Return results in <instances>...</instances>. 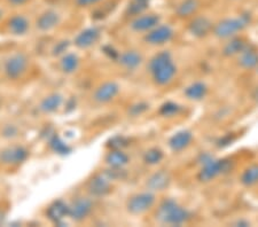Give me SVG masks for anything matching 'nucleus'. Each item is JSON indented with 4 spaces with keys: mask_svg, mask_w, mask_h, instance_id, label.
<instances>
[{
    "mask_svg": "<svg viewBox=\"0 0 258 227\" xmlns=\"http://www.w3.org/2000/svg\"><path fill=\"white\" fill-rule=\"evenodd\" d=\"M149 70H151L153 80L157 85H166L176 76L177 68L171 59L169 52H161L156 54L149 62Z\"/></svg>",
    "mask_w": 258,
    "mask_h": 227,
    "instance_id": "obj_1",
    "label": "nucleus"
},
{
    "mask_svg": "<svg viewBox=\"0 0 258 227\" xmlns=\"http://www.w3.org/2000/svg\"><path fill=\"white\" fill-rule=\"evenodd\" d=\"M190 219V213L187 209L179 205L176 201L165 200L156 211V220L164 225L179 226Z\"/></svg>",
    "mask_w": 258,
    "mask_h": 227,
    "instance_id": "obj_2",
    "label": "nucleus"
},
{
    "mask_svg": "<svg viewBox=\"0 0 258 227\" xmlns=\"http://www.w3.org/2000/svg\"><path fill=\"white\" fill-rule=\"evenodd\" d=\"M202 169L199 173V180L208 183L215 179L216 177L228 172L232 168V161L230 160H216L209 154H202L200 158Z\"/></svg>",
    "mask_w": 258,
    "mask_h": 227,
    "instance_id": "obj_3",
    "label": "nucleus"
},
{
    "mask_svg": "<svg viewBox=\"0 0 258 227\" xmlns=\"http://www.w3.org/2000/svg\"><path fill=\"white\" fill-rule=\"evenodd\" d=\"M250 16L249 14H242L236 18H226L216 24L212 29L214 35L220 39L233 38L238 32L242 31L250 23Z\"/></svg>",
    "mask_w": 258,
    "mask_h": 227,
    "instance_id": "obj_4",
    "label": "nucleus"
},
{
    "mask_svg": "<svg viewBox=\"0 0 258 227\" xmlns=\"http://www.w3.org/2000/svg\"><path fill=\"white\" fill-rule=\"evenodd\" d=\"M154 203H155V195L153 193L146 192L136 194L127 201V211L135 216H138V214L147 212Z\"/></svg>",
    "mask_w": 258,
    "mask_h": 227,
    "instance_id": "obj_5",
    "label": "nucleus"
},
{
    "mask_svg": "<svg viewBox=\"0 0 258 227\" xmlns=\"http://www.w3.org/2000/svg\"><path fill=\"white\" fill-rule=\"evenodd\" d=\"M28 63V57L23 53H18V54L11 56L5 65L7 76L12 80H18V78L22 77L27 71Z\"/></svg>",
    "mask_w": 258,
    "mask_h": 227,
    "instance_id": "obj_6",
    "label": "nucleus"
},
{
    "mask_svg": "<svg viewBox=\"0 0 258 227\" xmlns=\"http://www.w3.org/2000/svg\"><path fill=\"white\" fill-rule=\"evenodd\" d=\"M173 30L169 26H157L146 35L145 40L151 45H163L172 39Z\"/></svg>",
    "mask_w": 258,
    "mask_h": 227,
    "instance_id": "obj_7",
    "label": "nucleus"
},
{
    "mask_svg": "<svg viewBox=\"0 0 258 227\" xmlns=\"http://www.w3.org/2000/svg\"><path fill=\"white\" fill-rule=\"evenodd\" d=\"M92 201L90 199H86V197H80V199H77L69 206V216L74 220H83L92 211Z\"/></svg>",
    "mask_w": 258,
    "mask_h": 227,
    "instance_id": "obj_8",
    "label": "nucleus"
},
{
    "mask_svg": "<svg viewBox=\"0 0 258 227\" xmlns=\"http://www.w3.org/2000/svg\"><path fill=\"white\" fill-rule=\"evenodd\" d=\"M212 29H214V24L207 16H197L190 21L188 26L190 34L194 37H198V38H203V37L208 36L212 31Z\"/></svg>",
    "mask_w": 258,
    "mask_h": 227,
    "instance_id": "obj_9",
    "label": "nucleus"
},
{
    "mask_svg": "<svg viewBox=\"0 0 258 227\" xmlns=\"http://www.w3.org/2000/svg\"><path fill=\"white\" fill-rule=\"evenodd\" d=\"M29 153L26 148L22 146H13L7 148V149L4 150L0 155V160L3 161L4 163L6 164H21L23 163L24 161L28 159Z\"/></svg>",
    "mask_w": 258,
    "mask_h": 227,
    "instance_id": "obj_10",
    "label": "nucleus"
},
{
    "mask_svg": "<svg viewBox=\"0 0 258 227\" xmlns=\"http://www.w3.org/2000/svg\"><path fill=\"white\" fill-rule=\"evenodd\" d=\"M160 16L156 14H141L137 16L136 20L131 24V28L135 31L143 32V31H151L152 29L159 26Z\"/></svg>",
    "mask_w": 258,
    "mask_h": 227,
    "instance_id": "obj_11",
    "label": "nucleus"
},
{
    "mask_svg": "<svg viewBox=\"0 0 258 227\" xmlns=\"http://www.w3.org/2000/svg\"><path fill=\"white\" fill-rule=\"evenodd\" d=\"M119 86L115 82H107L95 91L94 100L100 103L109 102L117 96Z\"/></svg>",
    "mask_w": 258,
    "mask_h": 227,
    "instance_id": "obj_12",
    "label": "nucleus"
},
{
    "mask_svg": "<svg viewBox=\"0 0 258 227\" xmlns=\"http://www.w3.org/2000/svg\"><path fill=\"white\" fill-rule=\"evenodd\" d=\"M193 140V134L192 132L182 130L178 131L177 133H174L171 138L169 140V146L173 152H180L185 149L190 144Z\"/></svg>",
    "mask_w": 258,
    "mask_h": 227,
    "instance_id": "obj_13",
    "label": "nucleus"
},
{
    "mask_svg": "<svg viewBox=\"0 0 258 227\" xmlns=\"http://www.w3.org/2000/svg\"><path fill=\"white\" fill-rule=\"evenodd\" d=\"M100 37V30L97 28H89L83 30L75 39V45L80 48H89L97 43Z\"/></svg>",
    "mask_w": 258,
    "mask_h": 227,
    "instance_id": "obj_14",
    "label": "nucleus"
},
{
    "mask_svg": "<svg viewBox=\"0 0 258 227\" xmlns=\"http://www.w3.org/2000/svg\"><path fill=\"white\" fill-rule=\"evenodd\" d=\"M170 183H171V177L169 173L161 170L149 177L147 180V187L151 191H164L165 188L169 187Z\"/></svg>",
    "mask_w": 258,
    "mask_h": 227,
    "instance_id": "obj_15",
    "label": "nucleus"
},
{
    "mask_svg": "<svg viewBox=\"0 0 258 227\" xmlns=\"http://www.w3.org/2000/svg\"><path fill=\"white\" fill-rule=\"evenodd\" d=\"M89 192L94 196H105L110 192L109 178L102 175L95 176L89 183Z\"/></svg>",
    "mask_w": 258,
    "mask_h": 227,
    "instance_id": "obj_16",
    "label": "nucleus"
},
{
    "mask_svg": "<svg viewBox=\"0 0 258 227\" xmlns=\"http://www.w3.org/2000/svg\"><path fill=\"white\" fill-rule=\"evenodd\" d=\"M47 216L55 224H60L67 216H69V205L62 201H55L48 206Z\"/></svg>",
    "mask_w": 258,
    "mask_h": 227,
    "instance_id": "obj_17",
    "label": "nucleus"
},
{
    "mask_svg": "<svg viewBox=\"0 0 258 227\" xmlns=\"http://www.w3.org/2000/svg\"><path fill=\"white\" fill-rule=\"evenodd\" d=\"M239 64L243 69H253L258 67V52L247 46L239 54Z\"/></svg>",
    "mask_w": 258,
    "mask_h": 227,
    "instance_id": "obj_18",
    "label": "nucleus"
},
{
    "mask_svg": "<svg viewBox=\"0 0 258 227\" xmlns=\"http://www.w3.org/2000/svg\"><path fill=\"white\" fill-rule=\"evenodd\" d=\"M60 18L59 14L53 11H47L41 14L38 20H37V27H38L41 31H48L51 29L55 28L59 23Z\"/></svg>",
    "mask_w": 258,
    "mask_h": 227,
    "instance_id": "obj_19",
    "label": "nucleus"
},
{
    "mask_svg": "<svg viewBox=\"0 0 258 227\" xmlns=\"http://www.w3.org/2000/svg\"><path fill=\"white\" fill-rule=\"evenodd\" d=\"M119 63L126 69H136L143 62V56L137 51H126L118 56Z\"/></svg>",
    "mask_w": 258,
    "mask_h": 227,
    "instance_id": "obj_20",
    "label": "nucleus"
},
{
    "mask_svg": "<svg viewBox=\"0 0 258 227\" xmlns=\"http://www.w3.org/2000/svg\"><path fill=\"white\" fill-rule=\"evenodd\" d=\"M208 93V88L205 83L202 82H195L192 85L185 90V96L189 99V100L200 101L203 98H206Z\"/></svg>",
    "mask_w": 258,
    "mask_h": 227,
    "instance_id": "obj_21",
    "label": "nucleus"
},
{
    "mask_svg": "<svg viewBox=\"0 0 258 227\" xmlns=\"http://www.w3.org/2000/svg\"><path fill=\"white\" fill-rule=\"evenodd\" d=\"M199 8L200 0H182V2L178 5L176 13L179 18L185 19L194 15L198 12Z\"/></svg>",
    "mask_w": 258,
    "mask_h": 227,
    "instance_id": "obj_22",
    "label": "nucleus"
},
{
    "mask_svg": "<svg viewBox=\"0 0 258 227\" xmlns=\"http://www.w3.org/2000/svg\"><path fill=\"white\" fill-rule=\"evenodd\" d=\"M106 162L111 168L122 169L128 163V156L120 149H113L106 156Z\"/></svg>",
    "mask_w": 258,
    "mask_h": 227,
    "instance_id": "obj_23",
    "label": "nucleus"
},
{
    "mask_svg": "<svg viewBox=\"0 0 258 227\" xmlns=\"http://www.w3.org/2000/svg\"><path fill=\"white\" fill-rule=\"evenodd\" d=\"M248 45L243 38H238V37L235 38V37H233V38H231V40L225 45V47H224L223 54L225 56L238 55Z\"/></svg>",
    "mask_w": 258,
    "mask_h": 227,
    "instance_id": "obj_24",
    "label": "nucleus"
},
{
    "mask_svg": "<svg viewBox=\"0 0 258 227\" xmlns=\"http://www.w3.org/2000/svg\"><path fill=\"white\" fill-rule=\"evenodd\" d=\"M29 29L28 20L22 15H15L10 21V30L14 35H24Z\"/></svg>",
    "mask_w": 258,
    "mask_h": 227,
    "instance_id": "obj_25",
    "label": "nucleus"
},
{
    "mask_svg": "<svg viewBox=\"0 0 258 227\" xmlns=\"http://www.w3.org/2000/svg\"><path fill=\"white\" fill-rule=\"evenodd\" d=\"M241 184L250 187L258 184V164H252L248 167L241 175Z\"/></svg>",
    "mask_w": 258,
    "mask_h": 227,
    "instance_id": "obj_26",
    "label": "nucleus"
},
{
    "mask_svg": "<svg viewBox=\"0 0 258 227\" xmlns=\"http://www.w3.org/2000/svg\"><path fill=\"white\" fill-rule=\"evenodd\" d=\"M62 103V97L60 94H51L41 101L40 109L45 113H53L55 111Z\"/></svg>",
    "mask_w": 258,
    "mask_h": 227,
    "instance_id": "obj_27",
    "label": "nucleus"
},
{
    "mask_svg": "<svg viewBox=\"0 0 258 227\" xmlns=\"http://www.w3.org/2000/svg\"><path fill=\"white\" fill-rule=\"evenodd\" d=\"M78 64H80V60H78L77 55L69 53L66 54L61 60V69L67 73H72L75 70H77Z\"/></svg>",
    "mask_w": 258,
    "mask_h": 227,
    "instance_id": "obj_28",
    "label": "nucleus"
},
{
    "mask_svg": "<svg viewBox=\"0 0 258 227\" xmlns=\"http://www.w3.org/2000/svg\"><path fill=\"white\" fill-rule=\"evenodd\" d=\"M49 146H51L54 152L61 155L69 154L70 150H72L68 144H67L60 137H57V135H53V138L49 140Z\"/></svg>",
    "mask_w": 258,
    "mask_h": 227,
    "instance_id": "obj_29",
    "label": "nucleus"
},
{
    "mask_svg": "<svg viewBox=\"0 0 258 227\" xmlns=\"http://www.w3.org/2000/svg\"><path fill=\"white\" fill-rule=\"evenodd\" d=\"M163 152L161 149H159V148H151V149H148L145 153L144 160L145 162L149 165H155L159 164L161 161L163 160Z\"/></svg>",
    "mask_w": 258,
    "mask_h": 227,
    "instance_id": "obj_30",
    "label": "nucleus"
},
{
    "mask_svg": "<svg viewBox=\"0 0 258 227\" xmlns=\"http://www.w3.org/2000/svg\"><path fill=\"white\" fill-rule=\"evenodd\" d=\"M180 110H181V107L179 106L178 103L169 101V102H165L164 105H162L160 109V115H162V116L164 117H172L180 113Z\"/></svg>",
    "mask_w": 258,
    "mask_h": 227,
    "instance_id": "obj_31",
    "label": "nucleus"
},
{
    "mask_svg": "<svg viewBox=\"0 0 258 227\" xmlns=\"http://www.w3.org/2000/svg\"><path fill=\"white\" fill-rule=\"evenodd\" d=\"M148 2H141V0H135L127 8V12L132 15L139 16L147 10Z\"/></svg>",
    "mask_w": 258,
    "mask_h": 227,
    "instance_id": "obj_32",
    "label": "nucleus"
},
{
    "mask_svg": "<svg viewBox=\"0 0 258 227\" xmlns=\"http://www.w3.org/2000/svg\"><path fill=\"white\" fill-rule=\"evenodd\" d=\"M148 109V106L146 103H138V105L132 106L130 113L133 115V116H138V115L143 114L144 111Z\"/></svg>",
    "mask_w": 258,
    "mask_h": 227,
    "instance_id": "obj_33",
    "label": "nucleus"
},
{
    "mask_svg": "<svg viewBox=\"0 0 258 227\" xmlns=\"http://www.w3.org/2000/svg\"><path fill=\"white\" fill-rule=\"evenodd\" d=\"M110 142V146L113 149H120L122 147L126 146V140L122 137H116L114 139H111Z\"/></svg>",
    "mask_w": 258,
    "mask_h": 227,
    "instance_id": "obj_34",
    "label": "nucleus"
},
{
    "mask_svg": "<svg viewBox=\"0 0 258 227\" xmlns=\"http://www.w3.org/2000/svg\"><path fill=\"white\" fill-rule=\"evenodd\" d=\"M68 46H69L68 41H61V43L56 45L55 49H54V54H61V53L66 52V49L68 48Z\"/></svg>",
    "mask_w": 258,
    "mask_h": 227,
    "instance_id": "obj_35",
    "label": "nucleus"
},
{
    "mask_svg": "<svg viewBox=\"0 0 258 227\" xmlns=\"http://www.w3.org/2000/svg\"><path fill=\"white\" fill-rule=\"evenodd\" d=\"M233 141V139H231V134H227L226 137H224L223 139H220L219 141V147H225L228 146L231 142Z\"/></svg>",
    "mask_w": 258,
    "mask_h": 227,
    "instance_id": "obj_36",
    "label": "nucleus"
},
{
    "mask_svg": "<svg viewBox=\"0 0 258 227\" xmlns=\"http://www.w3.org/2000/svg\"><path fill=\"white\" fill-rule=\"evenodd\" d=\"M76 2L80 6H89V5H92V4L100 2V0H76Z\"/></svg>",
    "mask_w": 258,
    "mask_h": 227,
    "instance_id": "obj_37",
    "label": "nucleus"
},
{
    "mask_svg": "<svg viewBox=\"0 0 258 227\" xmlns=\"http://www.w3.org/2000/svg\"><path fill=\"white\" fill-rule=\"evenodd\" d=\"M10 2L13 4V5H21V4H24L28 0H10Z\"/></svg>",
    "mask_w": 258,
    "mask_h": 227,
    "instance_id": "obj_38",
    "label": "nucleus"
},
{
    "mask_svg": "<svg viewBox=\"0 0 258 227\" xmlns=\"http://www.w3.org/2000/svg\"><path fill=\"white\" fill-rule=\"evenodd\" d=\"M235 225H238V226H248L249 222L248 221H244V220H239Z\"/></svg>",
    "mask_w": 258,
    "mask_h": 227,
    "instance_id": "obj_39",
    "label": "nucleus"
},
{
    "mask_svg": "<svg viewBox=\"0 0 258 227\" xmlns=\"http://www.w3.org/2000/svg\"><path fill=\"white\" fill-rule=\"evenodd\" d=\"M141 2H148V0H141Z\"/></svg>",
    "mask_w": 258,
    "mask_h": 227,
    "instance_id": "obj_40",
    "label": "nucleus"
},
{
    "mask_svg": "<svg viewBox=\"0 0 258 227\" xmlns=\"http://www.w3.org/2000/svg\"><path fill=\"white\" fill-rule=\"evenodd\" d=\"M0 16H2V12H0Z\"/></svg>",
    "mask_w": 258,
    "mask_h": 227,
    "instance_id": "obj_41",
    "label": "nucleus"
},
{
    "mask_svg": "<svg viewBox=\"0 0 258 227\" xmlns=\"http://www.w3.org/2000/svg\"><path fill=\"white\" fill-rule=\"evenodd\" d=\"M233 2H236V0H233Z\"/></svg>",
    "mask_w": 258,
    "mask_h": 227,
    "instance_id": "obj_42",
    "label": "nucleus"
}]
</instances>
